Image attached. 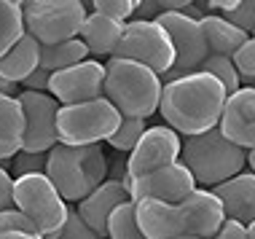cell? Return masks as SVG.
I'll list each match as a JSON object with an SVG mask.
<instances>
[{
	"label": "cell",
	"instance_id": "2e32d148",
	"mask_svg": "<svg viewBox=\"0 0 255 239\" xmlns=\"http://www.w3.org/2000/svg\"><path fill=\"white\" fill-rule=\"evenodd\" d=\"M132 202V194H129L127 183L121 180H105L102 186L94 191L89 199H84L78 204V215L92 226L102 239H108V221L121 204Z\"/></svg>",
	"mask_w": 255,
	"mask_h": 239
},
{
	"label": "cell",
	"instance_id": "5b68a950",
	"mask_svg": "<svg viewBox=\"0 0 255 239\" xmlns=\"http://www.w3.org/2000/svg\"><path fill=\"white\" fill-rule=\"evenodd\" d=\"M13 202H16V210L27 215V221L35 226L40 237L59 239V231L65 229L67 218H70V204L62 199V194L46 172L16 177Z\"/></svg>",
	"mask_w": 255,
	"mask_h": 239
},
{
	"label": "cell",
	"instance_id": "44dd1931",
	"mask_svg": "<svg viewBox=\"0 0 255 239\" xmlns=\"http://www.w3.org/2000/svg\"><path fill=\"white\" fill-rule=\"evenodd\" d=\"M202 30L207 38V46H210V54L229 57V59H234V54L253 38L245 30H239L237 24H231L223 13H207L202 19Z\"/></svg>",
	"mask_w": 255,
	"mask_h": 239
},
{
	"label": "cell",
	"instance_id": "1f68e13d",
	"mask_svg": "<svg viewBox=\"0 0 255 239\" xmlns=\"http://www.w3.org/2000/svg\"><path fill=\"white\" fill-rule=\"evenodd\" d=\"M226 19L231 24H237L239 30H245L247 35H255V0H242L239 8L234 13H229Z\"/></svg>",
	"mask_w": 255,
	"mask_h": 239
},
{
	"label": "cell",
	"instance_id": "f546056e",
	"mask_svg": "<svg viewBox=\"0 0 255 239\" xmlns=\"http://www.w3.org/2000/svg\"><path fill=\"white\" fill-rule=\"evenodd\" d=\"M234 65H237V73L242 81H255V38H250L234 54Z\"/></svg>",
	"mask_w": 255,
	"mask_h": 239
},
{
	"label": "cell",
	"instance_id": "8d00e7d4",
	"mask_svg": "<svg viewBox=\"0 0 255 239\" xmlns=\"http://www.w3.org/2000/svg\"><path fill=\"white\" fill-rule=\"evenodd\" d=\"M0 97H22V84H13L0 76Z\"/></svg>",
	"mask_w": 255,
	"mask_h": 239
},
{
	"label": "cell",
	"instance_id": "d590c367",
	"mask_svg": "<svg viewBox=\"0 0 255 239\" xmlns=\"http://www.w3.org/2000/svg\"><path fill=\"white\" fill-rule=\"evenodd\" d=\"M215 239H247V226L229 218V221L223 223V229H220L218 234H215Z\"/></svg>",
	"mask_w": 255,
	"mask_h": 239
},
{
	"label": "cell",
	"instance_id": "ab89813d",
	"mask_svg": "<svg viewBox=\"0 0 255 239\" xmlns=\"http://www.w3.org/2000/svg\"><path fill=\"white\" fill-rule=\"evenodd\" d=\"M247 239H255V223H250V226H247Z\"/></svg>",
	"mask_w": 255,
	"mask_h": 239
},
{
	"label": "cell",
	"instance_id": "603a6c76",
	"mask_svg": "<svg viewBox=\"0 0 255 239\" xmlns=\"http://www.w3.org/2000/svg\"><path fill=\"white\" fill-rule=\"evenodd\" d=\"M86 57H89V46L81 38H75V40H65V43H57V46H43L40 67L49 73H59V70H67V67L86 62Z\"/></svg>",
	"mask_w": 255,
	"mask_h": 239
},
{
	"label": "cell",
	"instance_id": "d4e9b609",
	"mask_svg": "<svg viewBox=\"0 0 255 239\" xmlns=\"http://www.w3.org/2000/svg\"><path fill=\"white\" fill-rule=\"evenodd\" d=\"M108 239H145L137 223V207L134 202H127L110 215L108 221Z\"/></svg>",
	"mask_w": 255,
	"mask_h": 239
},
{
	"label": "cell",
	"instance_id": "3957f363",
	"mask_svg": "<svg viewBox=\"0 0 255 239\" xmlns=\"http://www.w3.org/2000/svg\"><path fill=\"white\" fill-rule=\"evenodd\" d=\"M46 175L67 204H81L108 177V161L100 145H59L49 151Z\"/></svg>",
	"mask_w": 255,
	"mask_h": 239
},
{
	"label": "cell",
	"instance_id": "cb8c5ba5",
	"mask_svg": "<svg viewBox=\"0 0 255 239\" xmlns=\"http://www.w3.org/2000/svg\"><path fill=\"white\" fill-rule=\"evenodd\" d=\"M27 35L24 11L16 0H0V59Z\"/></svg>",
	"mask_w": 255,
	"mask_h": 239
},
{
	"label": "cell",
	"instance_id": "d6986e66",
	"mask_svg": "<svg viewBox=\"0 0 255 239\" xmlns=\"http://www.w3.org/2000/svg\"><path fill=\"white\" fill-rule=\"evenodd\" d=\"M127 24L116 22V19L105 16V13L92 11L86 24H84V30H81V40L89 46V54H94V57H113L119 43H121V38H124V32H127Z\"/></svg>",
	"mask_w": 255,
	"mask_h": 239
},
{
	"label": "cell",
	"instance_id": "f1b7e54d",
	"mask_svg": "<svg viewBox=\"0 0 255 239\" xmlns=\"http://www.w3.org/2000/svg\"><path fill=\"white\" fill-rule=\"evenodd\" d=\"M59 239H102V237L78 215V210H70V218H67L65 229L59 231Z\"/></svg>",
	"mask_w": 255,
	"mask_h": 239
},
{
	"label": "cell",
	"instance_id": "d6a6232c",
	"mask_svg": "<svg viewBox=\"0 0 255 239\" xmlns=\"http://www.w3.org/2000/svg\"><path fill=\"white\" fill-rule=\"evenodd\" d=\"M11 231H35V226L27 221L24 213H19V210L13 207V210L0 213V234H11ZM35 234H38V231H35Z\"/></svg>",
	"mask_w": 255,
	"mask_h": 239
},
{
	"label": "cell",
	"instance_id": "7c38bea8",
	"mask_svg": "<svg viewBox=\"0 0 255 239\" xmlns=\"http://www.w3.org/2000/svg\"><path fill=\"white\" fill-rule=\"evenodd\" d=\"M124 183H127L129 194H132V202L158 199V202H167V204H180L199 188L196 177L191 175V169L183 161L172 164V167H164L158 172L134 177V180L127 177Z\"/></svg>",
	"mask_w": 255,
	"mask_h": 239
},
{
	"label": "cell",
	"instance_id": "ba28073f",
	"mask_svg": "<svg viewBox=\"0 0 255 239\" xmlns=\"http://www.w3.org/2000/svg\"><path fill=\"white\" fill-rule=\"evenodd\" d=\"M113 57L140 62L164 78L175 67V43H172L169 32L158 22L134 19V22L127 24V32H124Z\"/></svg>",
	"mask_w": 255,
	"mask_h": 239
},
{
	"label": "cell",
	"instance_id": "e0dca14e",
	"mask_svg": "<svg viewBox=\"0 0 255 239\" xmlns=\"http://www.w3.org/2000/svg\"><path fill=\"white\" fill-rule=\"evenodd\" d=\"M137 207V223L145 239H177L183 237L180 215L177 204H167L158 199H140L134 202Z\"/></svg>",
	"mask_w": 255,
	"mask_h": 239
},
{
	"label": "cell",
	"instance_id": "8992f818",
	"mask_svg": "<svg viewBox=\"0 0 255 239\" xmlns=\"http://www.w3.org/2000/svg\"><path fill=\"white\" fill-rule=\"evenodd\" d=\"M24 27L40 46L75 40L84 30L89 11L81 0H27L22 3Z\"/></svg>",
	"mask_w": 255,
	"mask_h": 239
},
{
	"label": "cell",
	"instance_id": "484cf974",
	"mask_svg": "<svg viewBox=\"0 0 255 239\" xmlns=\"http://www.w3.org/2000/svg\"><path fill=\"white\" fill-rule=\"evenodd\" d=\"M199 73H207V76H212L215 81H220L223 89L229 92V97L242 89V78H239V73H237V65H234V59H229V57L210 54V57L204 59V65L199 67Z\"/></svg>",
	"mask_w": 255,
	"mask_h": 239
},
{
	"label": "cell",
	"instance_id": "9a60e30c",
	"mask_svg": "<svg viewBox=\"0 0 255 239\" xmlns=\"http://www.w3.org/2000/svg\"><path fill=\"white\" fill-rule=\"evenodd\" d=\"M220 132L245 151L255 148V86L239 89L229 97L220 119Z\"/></svg>",
	"mask_w": 255,
	"mask_h": 239
},
{
	"label": "cell",
	"instance_id": "52a82bcc",
	"mask_svg": "<svg viewBox=\"0 0 255 239\" xmlns=\"http://www.w3.org/2000/svg\"><path fill=\"white\" fill-rule=\"evenodd\" d=\"M124 116L105 97L59 108L57 132L62 145H100L116 134Z\"/></svg>",
	"mask_w": 255,
	"mask_h": 239
},
{
	"label": "cell",
	"instance_id": "83f0119b",
	"mask_svg": "<svg viewBox=\"0 0 255 239\" xmlns=\"http://www.w3.org/2000/svg\"><path fill=\"white\" fill-rule=\"evenodd\" d=\"M92 5H94V11H97V13H105V16L116 19V22L127 24V19L137 13L140 0H94Z\"/></svg>",
	"mask_w": 255,
	"mask_h": 239
},
{
	"label": "cell",
	"instance_id": "7a4b0ae2",
	"mask_svg": "<svg viewBox=\"0 0 255 239\" xmlns=\"http://www.w3.org/2000/svg\"><path fill=\"white\" fill-rule=\"evenodd\" d=\"M164 81L150 67L132 59L110 57L105 65V100L116 105L124 119H148L161 105Z\"/></svg>",
	"mask_w": 255,
	"mask_h": 239
},
{
	"label": "cell",
	"instance_id": "f35d334b",
	"mask_svg": "<svg viewBox=\"0 0 255 239\" xmlns=\"http://www.w3.org/2000/svg\"><path fill=\"white\" fill-rule=\"evenodd\" d=\"M247 164H250L253 172H255V148H253V151H247Z\"/></svg>",
	"mask_w": 255,
	"mask_h": 239
},
{
	"label": "cell",
	"instance_id": "4fadbf2b",
	"mask_svg": "<svg viewBox=\"0 0 255 239\" xmlns=\"http://www.w3.org/2000/svg\"><path fill=\"white\" fill-rule=\"evenodd\" d=\"M49 94L62 108L105 97V65H100L97 59H86L75 67L54 73Z\"/></svg>",
	"mask_w": 255,
	"mask_h": 239
},
{
	"label": "cell",
	"instance_id": "60d3db41",
	"mask_svg": "<svg viewBox=\"0 0 255 239\" xmlns=\"http://www.w3.org/2000/svg\"><path fill=\"white\" fill-rule=\"evenodd\" d=\"M177 239H199V237H188V234H183V237H177Z\"/></svg>",
	"mask_w": 255,
	"mask_h": 239
},
{
	"label": "cell",
	"instance_id": "e575fe53",
	"mask_svg": "<svg viewBox=\"0 0 255 239\" xmlns=\"http://www.w3.org/2000/svg\"><path fill=\"white\" fill-rule=\"evenodd\" d=\"M51 76H54V73H49V70H43V67H40V70H35V73H32V76L22 84V86H24V92H40V94H49Z\"/></svg>",
	"mask_w": 255,
	"mask_h": 239
},
{
	"label": "cell",
	"instance_id": "5bb4252c",
	"mask_svg": "<svg viewBox=\"0 0 255 239\" xmlns=\"http://www.w3.org/2000/svg\"><path fill=\"white\" fill-rule=\"evenodd\" d=\"M177 215H180L183 234L199 239H215V234L223 229V223L229 221L223 202L215 196V191L207 188H196L188 199L177 204Z\"/></svg>",
	"mask_w": 255,
	"mask_h": 239
},
{
	"label": "cell",
	"instance_id": "ffe728a7",
	"mask_svg": "<svg viewBox=\"0 0 255 239\" xmlns=\"http://www.w3.org/2000/svg\"><path fill=\"white\" fill-rule=\"evenodd\" d=\"M24 148V108L19 97H0V161L16 159Z\"/></svg>",
	"mask_w": 255,
	"mask_h": 239
},
{
	"label": "cell",
	"instance_id": "6da1fadb",
	"mask_svg": "<svg viewBox=\"0 0 255 239\" xmlns=\"http://www.w3.org/2000/svg\"><path fill=\"white\" fill-rule=\"evenodd\" d=\"M226 102H229V92L223 89V84L196 70L164 84L158 113L177 134L196 137L220 126Z\"/></svg>",
	"mask_w": 255,
	"mask_h": 239
},
{
	"label": "cell",
	"instance_id": "277c9868",
	"mask_svg": "<svg viewBox=\"0 0 255 239\" xmlns=\"http://www.w3.org/2000/svg\"><path fill=\"white\" fill-rule=\"evenodd\" d=\"M180 161L196 177L199 188L215 191L218 186L229 183L231 177L242 175V167L247 164V151L234 145L218 126L185 140Z\"/></svg>",
	"mask_w": 255,
	"mask_h": 239
},
{
	"label": "cell",
	"instance_id": "b9f144b4",
	"mask_svg": "<svg viewBox=\"0 0 255 239\" xmlns=\"http://www.w3.org/2000/svg\"><path fill=\"white\" fill-rule=\"evenodd\" d=\"M253 38H255V35H253Z\"/></svg>",
	"mask_w": 255,
	"mask_h": 239
},
{
	"label": "cell",
	"instance_id": "30bf717a",
	"mask_svg": "<svg viewBox=\"0 0 255 239\" xmlns=\"http://www.w3.org/2000/svg\"><path fill=\"white\" fill-rule=\"evenodd\" d=\"M180 156H183V140L175 129H169L167 124L148 126V132L142 134V140L137 142V148L127 159V177L134 180V177L158 172L164 167L177 164Z\"/></svg>",
	"mask_w": 255,
	"mask_h": 239
},
{
	"label": "cell",
	"instance_id": "4316f807",
	"mask_svg": "<svg viewBox=\"0 0 255 239\" xmlns=\"http://www.w3.org/2000/svg\"><path fill=\"white\" fill-rule=\"evenodd\" d=\"M145 132H148L145 119H121L119 129H116V134H113L108 142L116 148V151H129V153H132Z\"/></svg>",
	"mask_w": 255,
	"mask_h": 239
},
{
	"label": "cell",
	"instance_id": "7402d4cb",
	"mask_svg": "<svg viewBox=\"0 0 255 239\" xmlns=\"http://www.w3.org/2000/svg\"><path fill=\"white\" fill-rule=\"evenodd\" d=\"M40 51H43V46L27 32V35L0 59V76L13 81V84H24L32 73L40 70Z\"/></svg>",
	"mask_w": 255,
	"mask_h": 239
},
{
	"label": "cell",
	"instance_id": "9c48e42d",
	"mask_svg": "<svg viewBox=\"0 0 255 239\" xmlns=\"http://www.w3.org/2000/svg\"><path fill=\"white\" fill-rule=\"evenodd\" d=\"M164 30L169 32L172 43H175V67L164 76L161 81H175L183 78L188 73H196L204 65V59L210 57V46H207L204 30H202V19H194L188 13H161L156 19Z\"/></svg>",
	"mask_w": 255,
	"mask_h": 239
},
{
	"label": "cell",
	"instance_id": "74e56055",
	"mask_svg": "<svg viewBox=\"0 0 255 239\" xmlns=\"http://www.w3.org/2000/svg\"><path fill=\"white\" fill-rule=\"evenodd\" d=\"M0 239H46L35 231H11V234H0Z\"/></svg>",
	"mask_w": 255,
	"mask_h": 239
},
{
	"label": "cell",
	"instance_id": "ac0fdd59",
	"mask_svg": "<svg viewBox=\"0 0 255 239\" xmlns=\"http://www.w3.org/2000/svg\"><path fill=\"white\" fill-rule=\"evenodd\" d=\"M215 196L223 202L226 218L239 221L245 226L255 223V172H242L229 183L215 188Z\"/></svg>",
	"mask_w": 255,
	"mask_h": 239
},
{
	"label": "cell",
	"instance_id": "836d02e7",
	"mask_svg": "<svg viewBox=\"0 0 255 239\" xmlns=\"http://www.w3.org/2000/svg\"><path fill=\"white\" fill-rule=\"evenodd\" d=\"M13 191H16V177H11L8 169L0 167V213L16 207V202H13Z\"/></svg>",
	"mask_w": 255,
	"mask_h": 239
},
{
	"label": "cell",
	"instance_id": "4dcf8cb0",
	"mask_svg": "<svg viewBox=\"0 0 255 239\" xmlns=\"http://www.w3.org/2000/svg\"><path fill=\"white\" fill-rule=\"evenodd\" d=\"M13 161H16V177H24V175H40V172H46V164H49V153H27V151H22Z\"/></svg>",
	"mask_w": 255,
	"mask_h": 239
},
{
	"label": "cell",
	"instance_id": "8fae6325",
	"mask_svg": "<svg viewBox=\"0 0 255 239\" xmlns=\"http://www.w3.org/2000/svg\"><path fill=\"white\" fill-rule=\"evenodd\" d=\"M24 108V148L27 153H49L59 145L57 119H59V102L51 94L40 92H22Z\"/></svg>",
	"mask_w": 255,
	"mask_h": 239
}]
</instances>
